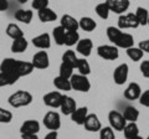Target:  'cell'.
I'll return each mask as SVG.
<instances>
[{
  "label": "cell",
  "instance_id": "obj_6",
  "mask_svg": "<svg viewBox=\"0 0 149 139\" xmlns=\"http://www.w3.org/2000/svg\"><path fill=\"white\" fill-rule=\"evenodd\" d=\"M44 126L50 131H58L61 127V117L57 112L50 111L44 117Z\"/></svg>",
  "mask_w": 149,
  "mask_h": 139
},
{
  "label": "cell",
  "instance_id": "obj_1",
  "mask_svg": "<svg viewBox=\"0 0 149 139\" xmlns=\"http://www.w3.org/2000/svg\"><path fill=\"white\" fill-rule=\"evenodd\" d=\"M32 71H34V66L31 62L20 61V60H15L11 57L4 58L3 62L0 63V72L5 73L15 83L19 81V78L30 75Z\"/></svg>",
  "mask_w": 149,
  "mask_h": 139
},
{
  "label": "cell",
  "instance_id": "obj_19",
  "mask_svg": "<svg viewBox=\"0 0 149 139\" xmlns=\"http://www.w3.org/2000/svg\"><path fill=\"white\" fill-rule=\"evenodd\" d=\"M60 22H61L60 25H61L66 31H77L78 29H80L78 21L71 15H63L61 17V21Z\"/></svg>",
  "mask_w": 149,
  "mask_h": 139
},
{
  "label": "cell",
  "instance_id": "obj_41",
  "mask_svg": "<svg viewBox=\"0 0 149 139\" xmlns=\"http://www.w3.org/2000/svg\"><path fill=\"white\" fill-rule=\"evenodd\" d=\"M139 103L144 107H148L149 108V90L142 92L141 97H139Z\"/></svg>",
  "mask_w": 149,
  "mask_h": 139
},
{
  "label": "cell",
  "instance_id": "obj_20",
  "mask_svg": "<svg viewBox=\"0 0 149 139\" xmlns=\"http://www.w3.org/2000/svg\"><path fill=\"white\" fill-rule=\"evenodd\" d=\"M87 115H88L87 107H80V108H76V111H74L70 117H71L73 123L78 124V126H83V123H85Z\"/></svg>",
  "mask_w": 149,
  "mask_h": 139
},
{
  "label": "cell",
  "instance_id": "obj_37",
  "mask_svg": "<svg viewBox=\"0 0 149 139\" xmlns=\"http://www.w3.org/2000/svg\"><path fill=\"white\" fill-rule=\"evenodd\" d=\"M100 139H116L114 131L111 127L101 128V131H100Z\"/></svg>",
  "mask_w": 149,
  "mask_h": 139
},
{
  "label": "cell",
  "instance_id": "obj_3",
  "mask_svg": "<svg viewBox=\"0 0 149 139\" xmlns=\"http://www.w3.org/2000/svg\"><path fill=\"white\" fill-rule=\"evenodd\" d=\"M9 104L14 108H21V107H26V106L31 104L32 102V95L27 91H16L15 93H13L9 97Z\"/></svg>",
  "mask_w": 149,
  "mask_h": 139
},
{
  "label": "cell",
  "instance_id": "obj_43",
  "mask_svg": "<svg viewBox=\"0 0 149 139\" xmlns=\"http://www.w3.org/2000/svg\"><path fill=\"white\" fill-rule=\"evenodd\" d=\"M138 47L141 49L143 52H148V54H149V40H144V41H142V42L139 44Z\"/></svg>",
  "mask_w": 149,
  "mask_h": 139
},
{
  "label": "cell",
  "instance_id": "obj_40",
  "mask_svg": "<svg viewBox=\"0 0 149 139\" xmlns=\"http://www.w3.org/2000/svg\"><path fill=\"white\" fill-rule=\"evenodd\" d=\"M14 82L13 80L9 76H6L5 73H3V72H0V87H5V86H11L14 85Z\"/></svg>",
  "mask_w": 149,
  "mask_h": 139
},
{
  "label": "cell",
  "instance_id": "obj_45",
  "mask_svg": "<svg viewBox=\"0 0 149 139\" xmlns=\"http://www.w3.org/2000/svg\"><path fill=\"white\" fill-rule=\"evenodd\" d=\"M9 8V1L8 0H0V11H5Z\"/></svg>",
  "mask_w": 149,
  "mask_h": 139
},
{
  "label": "cell",
  "instance_id": "obj_48",
  "mask_svg": "<svg viewBox=\"0 0 149 139\" xmlns=\"http://www.w3.org/2000/svg\"><path fill=\"white\" fill-rule=\"evenodd\" d=\"M132 139H143L141 136H137V137H134V138H132Z\"/></svg>",
  "mask_w": 149,
  "mask_h": 139
},
{
  "label": "cell",
  "instance_id": "obj_17",
  "mask_svg": "<svg viewBox=\"0 0 149 139\" xmlns=\"http://www.w3.org/2000/svg\"><path fill=\"white\" fill-rule=\"evenodd\" d=\"M32 45L40 50H47L51 46V38L49 34H41L32 39Z\"/></svg>",
  "mask_w": 149,
  "mask_h": 139
},
{
  "label": "cell",
  "instance_id": "obj_15",
  "mask_svg": "<svg viewBox=\"0 0 149 139\" xmlns=\"http://www.w3.org/2000/svg\"><path fill=\"white\" fill-rule=\"evenodd\" d=\"M39 132H40V124L37 120H34V119L25 120L20 127L21 134H37Z\"/></svg>",
  "mask_w": 149,
  "mask_h": 139
},
{
  "label": "cell",
  "instance_id": "obj_4",
  "mask_svg": "<svg viewBox=\"0 0 149 139\" xmlns=\"http://www.w3.org/2000/svg\"><path fill=\"white\" fill-rule=\"evenodd\" d=\"M71 82V87L72 90L78 91V92H88L91 90V82L88 81L87 76L83 75H72V77L70 78Z\"/></svg>",
  "mask_w": 149,
  "mask_h": 139
},
{
  "label": "cell",
  "instance_id": "obj_14",
  "mask_svg": "<svg viewBox=\"0 0 149 139\" xmlns=\"http://www.w3.org/2000/svg\"><path fill=\"white\" fill-rule=\"evenodd\" d=\"M142 95V88L141 86L138 85L136 82H132L129 83L128 87L124 90V97L129 101H136V99H139V97Z\"/></svg>",
  "mask_w": 149,
  "mask_h": 139
},
{
  "label": "cell",
  "instance_id": "obj_24",
  "mask_svg": "<svg viewBox=\"0 0 149 139\" xmlns=\"http://www.w3.org/2000/svg\"><path fill=\"white\" fill-rule=\"evenodd\" d=\"M6 35L9 36V38H11L13 40L24 38V32H22V30L20 29V26L16 25V24H14V22H11V24L8 25V27H6Z\"/></svg>",
  "mask_w": 149,
  "mask_h": 139
},
{
  "label": "cell",
  "instance_id": "obj_44",
  "mask_svg": "<svg viewBox=\"0 0 149 139\" xmlns=\"http://www.w3.org/2000/svg\"><path fill=\"white\" fill-rule=\"evenodd\" d=\"M57 138H58V133H57V131H51L50 133L46 134L44 139H57Z\"/></svg>",
  "mask_w": 149,
  "mask_h": 139
},
{
  "label": "cell",
  "instance_id": "obj_18",
  "mask_svg": "<svg viewBox=\"0 0 149 139\" xmlns=\"http://www.w3.org/2000/svg\"><path fill=\"white\" fill-rule=\"evenodd\" d=\"M92 47H93V44L90 39H82L78 41V44L76 45V51L78 54H81L83 57H87L91 55Z\"/></svg>",
  "mask_w": 149,
  "mask_h": 139
},
{
  "label": "cell",
  "instance_id": "obj_10",
  "mask_svg": "<svg viewBox=\"0 0 149 139\" xmlns=\"http://www.w3.org/2000/svg\"><path fill=\"white\" fill-rule=\"evenodd\" d=\"M32 66L34 68H39V70H45L50 66V58H49V55L47 52L44 50V51H39L34 55L32 57Z\"/></svg>",
  "mask_w": 149,
  "mask_h": 139
},
{
  "label": "cell",
  "instance_id": "obj_22",
  "mask_svg": "<svg viewBox=\"0 0 149 139\" xmlns=\"http://www.w3.org/2000/svg\"><path fill=\"white\" fill-rule=\"evenodd\" d=\"M37 15H39V19L41 22H51L57 19V14L50 8H45L42 10H40L37 13Z\"/></svg>",
  "mask_w": 149,
  "mask_h": 139
},
{
  "label": "cell",
  "instance_id": "obj_39",
  "mask_svg": "<svg viewBox=\"0 0 149 139\" xmlns=\"http://www.w3.org/2000/svg\"><path fill=\"white\" fill-rule=\"evenodd\" d=\"M32 8L37 11L49 8V0H32Z\"/></svg>",
  "mask_w": 149,
  "mask_h": 139
},
{
  "label": "cell",
  "instance_id": "obj_30",
  "mask_svg": "<svg viewBox=\"0 0 149 139\" xmlns=\"http://www.w3.org/2000/svg\"><path fill=\"white\" fill-rule=\"evenodd\" d=\"M123 132H124V137L127 139H132L134 137L139 136V128L137 126V123H127Z\"/></svg>",
  "mask_w": 149,
  "mask_h": 139
},
{
  "label": "cell",
  "instance_id": "obj_12",
  "mask_svg": "<svg viewBox=\"0 0 149 139\" xmlns=\"http://www.w3.org/2000/svg\"><path fill=\"white\" fill-rule=\"evenodd\" d=\"M109 10L114 14L122 15L129 9V0H107Z\"/></svg>",
  "mask_w": 149,
  "mask_h": 139
},
{
  "label": "cell",
  "instance_id": "obj_7",
  "mask_svg": "<svg viewBox=\"0 0 149 139\" xmlns=\"http://www.w3.org/2000/svg\"><path fill=\"white\" fill-rule=\"evenodd\" d=\"M139 26V22L136 17V14L129 13V14H122L118 17V27L120 30L124 29H136Z\"/></svg>",
  "mask_w": 149,
  "mask_h": 139
},
{
  "label": "cell",
  "instance_id": "obj_13",
  "mask_svg": "<svg viewBox=\"0 0 149 139\" xmlns=\"http://www.w3.org/2000/svg\"><path fill=\"white\" fill-rule=\"evenodd\" d=\"M83 126H85L86 131H88V132H98L102 128L101 120L97 117V114H88L85 123H83Z\"/></svg>",
  "mask_w": 149,
  "mask_h": 139
},
{
  "label": "cell",
  "instance_id": "obj_50",
  "mask_svg": "<svg viewBox=\"0 0 149 139\" xmlns=\"http://www.w3.org/2000/svg\"><path fill=\"white\" fill-rule=\"evenodd\" d=\"M146 139H149V136H148V137H147V138H146Z\"/></svg>",
  "mask_w": 149,
  "mask_h": 139
},
{
  "label": "cell",
  "instance_id": "obj_5",
  "mask_svg": "<svg viewBox=\"0 0 149 139\" xmlns=\"http://www.w3.org/2000/svg\"><path fill=\"white\" fill-rule=\"evenodd\" d=\"M97 54L98 56L103 60H108V61H114L119 57V51L118 47L112 45H101L97 47Z\"/></svg>",
  "mask_w": 149,
  "mask_h": 139
},
{
  "label": "cell",
  "instance_id": "obj_34",
  "mask_svg": "<svg viewBox=\"0 0 149 139\" xmlns=\"http://www.w3.org/2000/svg\"><path fill=\"white\" fill-rule=\"evenodd\" d=\"M127 55H128V57L132 60V61H141V60L143 58V55L144 52L139 49V47H136V46H132V47H129L127 49Z\"/></svg>",
  "mask_w": 149,
  "mask_h": 139
},
{
  "label": "cell",
  "instance_id": "obj_33",
  "mask_svg": "<svg viewBox=\"0 0 149 139\" xmlns=\"http://www.w3.org/2000/svg\"><path fill=\"white\" fill-rule=\"evenodd\" d=\"M76 68L78 70L80 75H83V76H88L91 73V66L88 61L86 58H78L77 61V65H76Z\"/></svg>",
  "mask_w": 149,
  "mask_h": 139
},
{
  "label": "cell",
  "instance_id": "obj_23",
  "mask_svg": "<svg viewBox=\"0 0 149 139\" xmlns=\"http://www.w3.org/2000/svg\"><path fill=\"white\" fill-rule=\"evenodd\" d=\"M32 16H34V14H32L31 10H25V9H20V10L15 11L14 14V17L17 20L22 22V24H30L31 20H32Z\"/></svg>",
  "mask_w": 149,
  "mask_h": 139
},
{
  "label": "cell",
  "instance_id": "obj_9",
  "mask_svg": "<svg viewBox=\"0 0 149 139\" xmlns=\"http://www.w3.org/2000/svg\"><path fill=\"white\" fill-rule=\"evenodd\" d=\"M128 73H129V67L127 63H120L119 66L116 67L113 72V80L118 86L124 85L128 80Z\"/></svg>",
  "mask_w": 149,
  "mask_h": 139
},
{
  "label": "cell",
  "instance_id": "obj_25",
  "mask_svg": "<svg viewBox=\"0 0 149 139\" xmlns=\"http://www.w3.org/2000/svg\"><path fill=\"white\" fill-rule=\"evenodd\" d=\"M78 25H80V29H82L83 31H87V32H91L97 27L96 21L90 16L82 17V19L78 21Z\"/></svg>",
  "mask_w": 149,
  "mask_h": 139
},
{
  "label": "cell",
  "instance_id": "obj_11",
  "mask_svg": "<svg viewBox=\"0 0 149 139\" xmlns=\"http://www.w3.org/2000/svg\"><path fill=\"white\" fill-rule=\"evenodd\" d=\"M63 99V95L58 91H54L44 96V103L50 108H60Z\"/></svg>",
  "mask_w": 149,
  "mask_h": 139
},
{
  "label": "cell",
  "instance_id": "obj_29",
  "mask_svg": "<svg viewBox=\"0 0 149 139\" xmlns=\"http://www.w3.org/2000/svg\"><path fill=\"white\" fill-rule=\"evenodd\" d=\"M77 61H78V58H77V56H76V52H74V51H72V50L65 51V54L62 55V62L70 65V66H72L73 68H76Z\"/></svg>",
  "mask_w": 149,
  "mask_h": 139
},
{
  "label": "cell",
  "instance_id": "obj_28",
  "mask_svg": "<svg viewBox=\"0 0 149 139\" xmlns=\"http://www.w3.org/2000/svg\"><path fill=\"white\" fill-rule=\"evenodd\" d=\"M65 35H66V30H65L61 25L55 27L54 31H52V38L55 40V42L60 46L65 45Z\"/></svg>",
  "mask_w": 149,
  "mask_h": 139
},
{
  "label": "cell",
  "instance_id": "obj_46",
  "mask_svg": "<svg viewBox=\"0 0 149 139\" xmlns=\"http://www.w3.org/2000/svg\"><path fill=\"white\" fill-rule=\"evenodd\" d=\"M22 139H39L37 134H21Z\"/></svg>",
  "mask_w": 149,
  "mask_h": 139
},
{
  "label": "cell",
  "instance_id": "obj_2",
  "mask_svg": "<svg viewBox=\"0 0 149 139\" xmlns=\"http://www.w3.org/2000/svg\"><path fill=\"white\" fill-rule=\"evenodd\" d=\"M107 38L118 49H129L134 46V39L133 36L128 32H123L119 27L109 26L107 29Z\"/></svg>",
  "mask_w": 149,
  "mask_h": 139
},
{
  "label": "cell",
  "instance_id": "obj_38",
  "mask_svg": "<svg viewBox=\"0 0 149 139\" xmlns=\"http://www.w3.org/2000/svg\"><path fill=\"white\" fill-rule=\"evenodd\" d=\"M13 120V113L10 111L0 107V123H10Z\"/></svg>",
  "mask_w": 149,
  "mask_h": 139
},
{
  "label": "cell",
  "instance_id": "obj_31",
  "mask_svg": "<svg viewBox=\"0 0 149 139\" xmlns=\"http://www.w3.org/2000/svg\"><path fill=\"white\" fill-rule=\"evenodd\" d=\"M134 14H136V17H137V20L139 22V25H142V26L148 25L149 11L147 10V9L139 6V8H137V10H136V13H134Z\"/></svg>",
  "mask_w": 149,
  "mask_h": 139
},
{
  "label": "cell",
  "instance_id": "obj_27",
  "mask_svg": "<svg viewBox=\"0 0 149 139\" xmlns=\"http://www.w3.org/2000/svg\"><path fill=\"white\" fill-rule=\"evenodd\" d=\"M26 49H27V41L25 38L14 40L11 44V51L14 54H21V52H24Z\"/></svg>",
  "mask_w": 149,
  "mask_h": 139
},
{
  "label": "cell",
  "instance_id": "obj_36",
  "mask_svg": "<svg viewBox=\"0 0 149 139\" xmlns=\"http://www.w3.org/2000/svg\"><path fill=\"white\" fill-rule=\"evenodd\" d=\"M72 75H73V67L70 66L67 63H65V62H61V65H60V75L58 76L70 80V78L72 77Z\"/></svg>",
  "mask_w": 149,
  "mask_h": 139
},
{
  "label": "cell",
  "instance_id": "obj_49",
  "mask_svg": "<svg viewBox=\"0 0 149 139\" xmlns=\"http://www.w3.org/2000/svg\"><path fill=\"white\" fill-rule=\"evenodd\" d=\"M148 25H149V17H148Z\"/></svg>",
  "mask_w": 149,
  "mask_h": 139
},
{
  "label": "cell",
  "instance_id": "obj_42",
  "mask_svg": "<svg viewBox=\"0 0 149 139\" xmlns=\"http://www.w3.org/2000/svg\"><path fill=\"white\" fill-rule=\"evenodd\" d=\"M141 72L146 78H149V60H146L141 63Z\"/></svg>",
  "mask_w": 149,
  "mask_h": 139
},
{
  "label": "cell",
  "instance_id": "obj_21",
  "mask_svg": "<svg viewBox=\"0 0 149 139\" xmlns=\"http://www.w3.org/2000/svg\"><path fill=\"white\" fill-rule=\"evenodd\" d=\"M122 114L128 123H136L139 118V111L136 107H133V106H127Z\"/></svg>",
  "mask_w": 149,
  "mask_h": 139
},
{
  "label": "cell",
  "instance_id": "obj_32",
  "mask_svg": "<svg viewBox=\"0 0 149 139\" xmlns=\"http://www.w3.org/2000/svg\"><path fill=\"white\" fill-rule=\"evenodd\" d=\"M78 41H80V34H78V31H66V35H65V45L71 47L73 45H77Z\"/></svg>",
  "mask_w": 149,
  "mask_h": 139
},
{
  "label": "cell",
  "instance_id": "obj_35",
  "mask_svg": "<svg viewBox=\"0 0 149 139\" xmlns=\"http://www.w3.org/2000/svg\"><path fill=\"white\" fill-rule=\"evenodd\" d=\"M109 13H111V10H109V6H108V4H107V1L101 3L96 6V14L101 17V19H104V20L108 19Z\"/></svg>",
  "mask_w": 149,
  "mask_h": 139
},
{
  "label": "cell",
  "instance_id": "obj_16",
  "mask_svg": "<svg viewBox=\"0 0 149 139\" xmlns=\"http://www.w3.org/2000/svg\"><path fill=\"white\" fill-rule=\"evenodd\" d=\"M77 108V104H76V101H74L72 97L70 96H63V99H62V103H61V112L66 115H71L74 111Z\"/></svg>",
  "mask_w": 149,
  "mask_h": 139
},
{
  "label": "cell",
  "instance_id": "obj_26",
  "mask_svg": "<svg viewBox=\"0 0 149 139\" xmlns=\"http://www.w3.org/2000/svg\"><path fill=\"white\" fill-rule=\"evenodd\" d=\"M54 86L60 91H70V90H72L70 80L63 78L61 76H57V77L54 78Z\"/></svg>",
  "mask_w": 149,
  "mask_h": 139
},
{
  "label": "cell",
  "instance_id": "obj_47",
  "mask_svg": "<svg viewBox=\"0 0 149 139\" xmlns=\"http://www.w3.org/2000/svg\"><path fill=\"white\" fill-rule=\"evenodd\" d=\"M17 1L20 3V4H25V3H27V1H29V0H17Z\"/></svg>",
  "mask_w": 149,
  "mask_h": 139
},
{
  "label": "cell",
  "instance_id": "obj_8",
  "mask_svg": "<svg viewBox=\"0 0 149 139\" xmlns=\"http://www.w3.org/2000/svg\"><path fill=\"white\" fill-rule=\"evenodd\" d=\"M108 120L111 124V128L113 131H123L125 124H127V120L124 119L123 114L117 112V111H111L108 114Z\"/></svg>",
  "mask_w": 149,
  "mask_h": 139
}]
</instances>
